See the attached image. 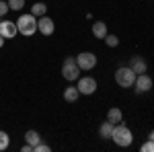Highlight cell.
Listing matches in <instances>:
<instances>
[{
	"instance_id": "13",
	"label": "cell",
	"mask_w": 154,
	"mask_h": 152,
	"mask_svg": "<svg viewBox=\"0 0 154 152\" xmlns=\"http://www.w3.org/2000/svg\"><path fill=\"white\" fill-rule=\"evenodd\" d=\"M25 142H27V144H31V146L35 148L37 144L41 142V136H39V132H37V129H27V132H25Z\"/></svg>"
},
{
	"instance_id": "21",
	"label": "cell",
	"mask_w": 154,
	"mask_h": 152,
	"mask_svg": "<svg viewBox=\"0 0 154 152\" xmlns=\"http://www.w3.org/2000/svg\"><path fill=\"white\" fill-rule=\"evenodd\" d=\"M33 152H49V146H48V144H43V142H39L35 148H33Z\"/></svg>"
},
{
	"instance_id": "14",
	"label": "cell",
	"mask_w": 154,
	"mask_h": 152,
	"mask_svg": "<svg viewBox=\"0 0 154 152\" xmlns=\"http://www.w3.org/2000/svg\"><path fill=\"white\" fill-rule=\"evenodd\" d=\"M107 119H109L111 123H121V119H123L121 109H117V107H111V109L107 111Z\"/></svg>"
},
{
	"instance_id": "16",
	"label": "cell",
	"mask_w": 154,
	"mask_h": 152,
	"mask_svg": "<svg viewBox=\"0 0 154 152\" xmlns=\"http://www.w3.org/2000/svg\"><path fill=\"white\" fill-rule=\"evenodd\" d=\"M45 12H48V4H43V2H35V4L31 6V14L37 17V19H39V17H43Z\"/></svg>"
},
{
	"instance_id": "17",
	"label": "cell",
	"mask_w": 154,
	"mask_h": 152,
	"mask_svg": "<svg viewBox=\"0 0 154 152\" xmlns=\"http://www.w3.org/2000/svg\"><path fill=\"white\" fill-rule=\"evenodd\" d=\"M8 144H11V138H8V134L0 129V152L6 150V148H8Z\"/></svg>"
},
{
	"instance_id": "5",
	"label": "cell",
	"mask_w": 154,
	"mask_h": 152,
	"mask_svg": "<svg viewBox=\"0 0 154 152\" xmlns=\"http://www.w3.org/2000/svg\"><path fill=\"white\" fill-rule=\"evenodd\" d=\"M76 64H78L80 70H93L97 66V56L93 51H82V54L76 56Z\"/></svg>"
},
{
	"instance_id": "11",
	"label": "cell",
	"mask_w": 154,
	"mask_h": 152,
	"mask_svg": "<svg viewBox=\"0 0 154 152\" xmlns=\"http://www.w3.org/2000/svg\"><path fill=\"white\" fill-rule=\"evenodd\" d=\"M113 128H115V123H111L109 119L101 123V128H99V134H101V138L103 140H111V134H113Z\"/></svg>"
},
{
	"instance_id": "8",
	"label": "cell",
	"mask_w": 154,
	"mask_h": 152,
	"mask_svg": "<svg viewBox=\"0 0 154 152\" xmlns=\"http://www.w3.org/2000/svg\"><path fill=\"white\" fill-rule=\"evenodd\" d=\"M152 88V78L144 72V74H138L136 76V82H134V91L136 93H148Z\"/></svg>"
},
{
	"instance_id": "9",
	"label": "cell",
	"mask_w": 154,
	"mask_h": 152,
	"mask_svg": "<svg viewBox=\"0 0 154 152\" xmlns=\"http://www.w3.org/2000/svg\"><path fill=\"white\" fill-rule=\"evenodd\" d=\"M0 35L4 39L17 37V23L14 21H0Z\"/></svg>"
},
{
	"instance_id": "6",
	"label": "cell",
	"mask_w": 154,
	"mask_h": 152,
	"mask_svg": "<svg viewBox=\"0 0 154 152\" xmlns=\"http://www.w3.org/2000/svg\"><path fill=\"white\" fill-rule=\"evenodd\" d=\"M37 31H39L41 35L49 37L54 31H56V25H54V21L49 19L48 14H43V17H39V19H37Z\"/></svg>"
},
{
	"instance_id": "7",
	"label": "cell",
	"mask_w": 154,
	"mask_h": 152,
	"mask_svg": "<svg viewBox=\"0 0 154 152\" xmlns=\"http://www.w3.org/2000/svg\"><path fill=\"white\" fill-rule=\"evenodd\" d=\"M80 95H93L97 91V80L93 76H82V78H78V86H76Z\"/></svg>"
},
{
	"instance_id": "12",
	"label": "cell",
	"mask_w": 154,
	"mask_h": 152,
	"mask_svg": "<svg viewBox=\"0 0 154 152\" xmlns=\"http://www.w3.org/2000/svg\"><path fill=\"white\" fill-rule=\"evenodd\" d=\"M93 35H95L97 39H105L107 23H103V21H95V23H93Z\"/></svg>"
},
{
	"instance_id": "20",
	"label": "cell",
	"mask_w": 154,
	"mask_h": 152,
	"mask_svg": "<svg viewBox=\"0 0 154 152\" xmlns=\"http://www.w3.org/2000/svg\"><path fill=\"white\" fill-rule=\"evenodd\" d=\"M142 152H154V142L152 140H148V142H144L142 144V148H140Z\"/></svg>"
},
{
	"instance_id": "22",
	"label": "cell",
	"mask_w": 154,
	"mask_h": 152,
	"mask_svg": "<svg viewBox=\"0 0 154 152\" xmlns=\"http://www.w3.org/2000/svg\"><path fill=\"white\" fill-rule=\"evenodd\" d=\"M8 11H11V8H8V2L0 0V17H4V14H6Z\"/></svg>"
},
{
	"instance_id": "25",
	"label": "cell",
	"mask_w": 154,
	"mask_h": 152,
	"mask_svg": "<svg viewBox=\"0 0 154 152\" xmlns=\"http://www.w3.org/2000/svg\"><path fill=\"white\" fill-rule=\"evenodd\" d=\"M2 45H4V37L0 35V47H2Z\"/></svg>"
},
{
	"instance_id": "4",
	"label": "cell",
	"mask_w": 154,
	"mask_h": 152,
	"mask_svg": "<svg viewBox=\"0 0 154 152\" xmlns=\"http://www.w3.org/2000/svg\"><path fill=\"white\" fill-rule=\"evenodd\" d=\"M62 76L68 82H74L80 78V68L76 64V58H66L64 64H62Z\"/></svg>"
},
{
	"instance_id": "10",
	"label": "cell",
	"mask_w": 154,
	"mask_h": 152,
	"mask_svg": "<svg viewBox=\"0 0 154 152\" xmlns=\"http://www.w3.org/2000/svg\"><path fill=\"white\" fill-rule=\"evenodd\" d=\"M130 68L136 74H144V72L148 70V64H146V60L142 58V56H131L130 60Z\"/></svg>"
},
{
	"instance_id": "23",
	"label": "cell",
	"mask_w": 154,
	"mask_h": 152,
	"mask_svg": "<svg viewBox=\"0 0 154 152\" xmlns=\"http://www.w3.org/2000/svg\"><path fill=\"white\" fill-rule=\"evenodd\" d=\"M21 150H23V152H31V150H33V146H31V144H25Z\"/></svg>"
},
{
	"instance_id": "2",
	"label": "cell",
	"mask_w": 154,
	"mask_h": 152,
	"mask_svg": "<svg viewBox=\"0 0 154 152\" xmlns=\"http://www.w3.org/2000/svg\"><path fill=\"white\" fill-rule=\"evenodd\" d=\"M14 23H17V31L25 37H31L37 33V17H33L31 12L29 14H21Z\"/></svg>"
},
{
	"instance_id": "3",
	"label": "cell",
	"mask_w": 154,
	"mask_h": 152,
	"mask_svg": "<svg viewBox=\"0 0 154 152\" xmlns=\"http://www.w3.org/2000/svg\"><path fill=\"white\" fill-rule=\"evenodd\" d=\"M136 72L131 70L130 66H121V68H117V72H115V82H117L121 88H131L134 86V82H136Z\"/></svg>"
},
{
	"instance_id": "18",
	"label": "cell",
	"mask_w": 154,
	"mask_h": 152,
	"mask_svg": "<svg viewBox=\"0 0 154 152\" xmlns=\"http://www.w3.org/2000/svg\"><path fill=\"white\" fill-rule=\"evenodd\" d=\"M105 43L109 47H117L119 45V37L117 35H109V33H107V35H105Z\"/></svg>"
},
{
	"instance_id": "15",
	"label": "cell",
	"mask_w": 154,
	"mask_h": 152,
	"mask_svg": "<svg viewBox=\"0 0 154 152\" xmlns=\"http://www.w3.org/2000/svg\"><path fill=\"white\" fill-rule=\"evenodd\" d=\"M78 97H80V91H78L76 86H68V88L64 91V99H66L68 103H76Z\"/></svg>"
},
{
	"instance_id": "1",
	"label": "cell",
	"mask_w": 154,
	"mask_h": 152,
	"mask_svg": "<svg viewBox=\"0 0 154 152\" xmlns=\"http://www.w3.org/2000/svg\"><path fill=\"white\" fill-rule=\"evenodd\" d=\"M111 140L115 142L117 146H121V148H128V146H131V142H134V134H131V129L128 126L115 123L113 134H111Z\"/></svg>"
},
{
	"instance_id": "24",
	"label": "cell",
	"mask_w": 154,
	"mask_h": 152,
	"mask_svg": "<svg viewBox=\"0 0 154 152\" xmlns=\"http://www.w3.org/2000/svg\"><path fill=\"white\" fill-rule=\"evenodd\" d=\"M148 140H152V142H154V129L150 132V136H148Z\"/></svg>"
},
{
	"instance_id": "19",
	"label": "cell",
	"mask_w": 154,
	"mask_h": 152,
	"mask_svg": "<svg viewBox=\"0 0 154 152\" xmlns=\"http://www.w3.org/2000/svg\"><path fill=\"white\" fill-rule=\"evenodd\" d=\"M25 6V0H8V8L11 11H21Z\"/></svg>"
}]
</instances>
